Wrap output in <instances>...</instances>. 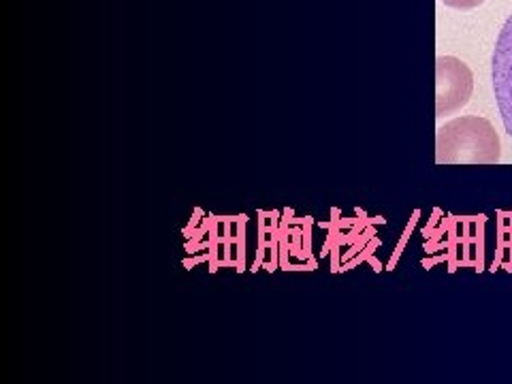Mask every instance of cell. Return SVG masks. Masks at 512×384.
<instances>
[{
    "instance_id": "2",
    "label": "cell",
    "mask_w": 512,
    "mask_h": 384,
    "mask_svg": "<svg viewBox=\"0 0 512 384\" xmlns=\"http://www.w3.org/2000/svg\"><path fill=\"white\" fill-rule=\"evenodd\" d=\"M474 75L463 60L438 56L436 60V118L457 114L472 99Z\"/></svg>"
},
{
    "instance_id": "4",
    "label": "cell",
    "mask_w": 512,
    "mask_h": 384,
    "mask_svg": "<svg viewBox=\"0 0 512 384\" xmlns=\"http://www.w3.org/2000/svg\"><path fill=\"white\" fill-rule=\"evenodd\" d=\"M442 3H444L446 7H451V9H459V11H472V9H476V7L483 5L485 0H442Z\"/></svg>"
},
{
    "instance_id": "3",
    "label": "cell",
    "mask_w": 512,
    "mask_h": 384,
    "mask_svg": "<svg viewBox=\"0 0 512 384\" xmlns=\"http://www.w3.org/2000/svg\"><path fill=\"white\" fill-rule=\"evenodd\" d=\"M493 92L506 133L512 137V15L502 26L493 50Z\"/></svg>"
},
{
    "instance_id": "1",
    "label": "cell",
    "mask_w": 512,
    "mask_h": 384,
    "mask_svg": "<svg viewBox=\"0 0 512 384\" xmlns=\"http://www.w3.org/2000/svg\"><path fill=\"white\" fill-rule=\"evenodd\" d=\"M502 158V141L487 118L463 116L438 128V165H495Z\"/></svg>"
}]
</instances>
